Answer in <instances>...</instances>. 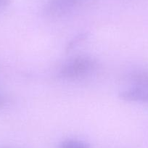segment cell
<instances>
[{
  "instance_id": "2",
  "label": "cell",
  "mask_w": 148,
  "mask_h": 148,
  "mask_svg": "<svg viewBox=\"0 0 148 148\" xmlns=\"http://www.w3.org/2000/svg\"><path fill=\"white\" fill-rule=\"evenodd\" d=\"M129 85L119 93L126 102H148V72L135 71L127 77Z\"/></svg>"
},
{
  "instance_id": "6",
  "label": "cell",
  "mask_w": 148,
  "mask_h": 148,
  "mask_svg": "<svg viewBox=\"0 0 148 148\" xmlns=\"http://www.w3.org/2000/svg\"><path fill=\"white\" fill-rule=\"evenodd\" d=\"M10 0H0V10L6 7L10 3Z\"/></svg>"
},
{
  "instance_id": "4",
  "label": "cell",
  "mask_w": 148,
  "mask_h": 148,
  "mask_svg": "<svg viewBox=\"0 0 148 148\" xmlns=\"http://www.w3.org/2000/svg\"><path fill=\"white\" fill-rule=\"evenodd\" d=\"M58 148H91L84 141L76 139H68L62 141Z\"/></svg>"
},
{
  "instance_id": "1",
  "label": "cell",
  "mask_w": 148,
  "mask_h": 148,
  "mask_svg": "<svg viewBox=\"0 0 148 148\" xmlns=\"http://www.w3.org/2000/svg\"><path fill=\"white\" fill-rule=\"evenodd\" d=\"M97 68V62L95 58L86 55H80L68 60L60 68L58 75L67 80L84 79L93 73Z\"/></svg>"
},
{
  "instance_id": "3",
  "label": "cell",
  "mask_w": 148,
  "mask_h": 148,
  "mask_svg": "<svg viewBox=\"0 0 148 148\" xmlns=\"http://www.w3.org/2000/svg\"><path fill=\"white\" fill-rule=\"evenodd\" d=\"M91 0H48L45 14L52 19H61L83 8Z\"/></svg>"
},
{
  "instance_id": "7",
  "label": "cell",
  "mask_w": 148,
  "mask_h": 148,
  "mask_svg": "<svg viewBox=\"0 0 148 148\" xmlns=\"http://www.w3.org/2000/svg\"><path fill=\"white\" fill-rule=\"evenodd\" d=\"M0 148H8V147H0Z\"/></svg>"
},
{
  "instance_id": "5",
  "label": "cell",
  "mask_w": 148,
  "mask_h": 148,
  "mask_svg": "<svg viewBox=\"0 0 148 148\" xmlns=\"http://www.w3.org/2000/svg\"><path fill=\"white\" fill-rule=\"evenodd\" d=\"M7 99L5 97L0 94V108H2L6 105Z\"/></svg>"
}]
</instances>
